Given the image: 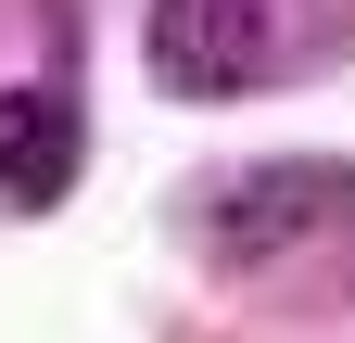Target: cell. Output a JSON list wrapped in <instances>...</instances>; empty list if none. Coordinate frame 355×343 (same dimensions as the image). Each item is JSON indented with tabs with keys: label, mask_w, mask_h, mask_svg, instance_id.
Wrapping results in <instances>:
<instances>
[{
	"label": "cell",
	"mask_w": 355,
	"mask_h": 343,
	"mask_svg": "<svg viewBox=\"0 0 355 343\" xmlns=\"http://www.w3.org/2000/svg\"><path fill=\"white\" fill-rule=\"evenodd\" d=\"M203 254L229 280L343 306L355 292V165H254V178L203 191Z\"/></svg>",
	"instance_id": "6da1fadb"
},
{
	"label": "cell",
	"mask_w": 355,
	"mask_h": 343,
	"mask_svg": "<svg viewBox=\"0 0 355 343\" xmlns=\"http://www.w3.org/2000/svg\"><path fill=\"white\" fill-rule=\"evenodd\" d=\"M330 51V0H153V76L178 102L279 90Z\"/></svg>",
	"instance_id": "7a4b0ae2"
},
{
	"label": "cell",
	"mask_w": 355,
	"mask_h": 343,
	"mask_svg": "<svg viewBox=\"0 0 355 343\" xmlns=\"http://www.w3.org/2000/svg\"><path fill=\"white\" fill-rule=\"evenodd\" d=\"M76 102L64 90H13L0 102V203H64L76 191Z\"/></svg>",
	"instance_id": "3957f363"
}]
</instances>
